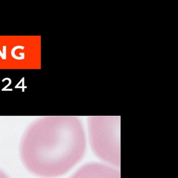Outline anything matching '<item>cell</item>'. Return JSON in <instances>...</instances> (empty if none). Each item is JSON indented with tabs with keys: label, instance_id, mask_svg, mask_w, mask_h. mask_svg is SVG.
Wrapping results in <instances>:
<instances>
[{
	"label": "cell",
	"instance_id": "obj_1",
	"mask_svg": "<svg viewBox=\"0 0 178 178\" xmlns=\"http://www.w3.org/2000/svg\"><path fill=\"white\" fill-rule=\"evenodd\" d=\"M86 138L81 121L75 117L45 120L27 130L21 155L26 168L36 175L52 178L68 172L81 159Z\"/></svg>",
	"mask_w": 178,
	"mask_h": 178
},
{
	"label": "cell",
	"instance_id": "obj_2",
	"mask_svg": "<svg viewBox=\"0 0 178 178\" xmlns=\"http://www.w3.org/2000/svg\"><path fill=\"white\" fill-rule=\"evenodd\" d=\"M91 146L100 159L120 166V117L91 116L88 119Z\"/></svg>",
	"mask_w": 178,
	"mask_h": 178
},
{
	"label": "cell",
	"instance_id": "obj_3",
	"mask_svg": "<svg viewBox=\"0 0 178 178\" xmlns=\"http://www.w3.org/2000/svg\"><path fill=\"white\" fill-rule=\"evenodd\" d=\"M70 178H120V173L110 166L89 163L81 167Z\"/></svg>",
	"mask_w": 178,
	"mask_h": 178
},
{
	"label": "cell",
	"instance_id": "obj_4",
	"mask_svg": "<svg viewBox=\"0 0 178 178\" xmlns=\"http://www.w3.org/2000/svg\"><path fill=\"white\" fill-rule=\"evenodd\" d=\"M17 49H22V50H23L24 49V46H15V47H14L12 50L11 51V54H12V56L14 59H15L16 60H23L25 59V53H23L22 54V56L21 57H19V56H16L15 55V52L16 50Z\"/></svg>",
	"mask_w": 178,
	"mask_h": 178
},
{
	"label": "cell",
	"instance_id": "obj_5",
	"mask_svg": "<svg viewBox=\"0 0 178 178\" xmlns=\"http://www.w3.org/2000/svg\"><path fill=\"white\" fill-rule=\"evenodd\" d=\"M3 52H2L0 50V56L3 60L6 59V46H4L3 47Z\"/></svg>",
	"mask_w": 178,
	"mask_h": 178
},
{
	"label": "cell",
	"instance_id": "obj_6",
	"mask_svg": "<svg viewBox=\"0 0 178 178\" xmlns=\"http://www.w3.org/2000/svg\"><path fill=\"white\" fill-rule=\"evenodd\" d=\"M8 79H9V84L7 85L5 87H4L3 88V89H2V91H4L5 89H7V88L9 87V86H10L11 84V83H12V81H11V79L9 78H8Z\"/></svg>",
	"mask_w": 178,
	"mask_h": 178
},
{
	"label": "cell",
	"instance_id": "obj_7",
	"mask_svg": "<svg viewBox=\"0 0 178 178\" xmlns=\"http://www.w3.org/2000/svg\"><path fill=\"white\" fill-rule=\"evenodd\" d=\"M0 178H8V177L4 172L0 170Z\"/></svg>",
	"mask_w": 178,
	"mask_h": 178
},
{
	"label": "cell",
	"instance_id": "obj_8",
	"mask_svg": "<svg viewBox=\"0 0 178 178\" xmlns=\"http://www.w3.org/2000/svg\"><path fill=\"white\" fill-rule=\"evenodd\" d=\"M24 78H25V77H22V79H21V81H19V83H18L16 85L15 87V88H16L18 86H19V85H20V84H21V83H22V80H23V79H24Z\"/></svg>",
	"mask_w": 178,
	"mask_h": 178
},
{
	"label": "cell",
	"instance_id": "obj_9",
	"mask_svg": "<svg viewBox=\"0 0 178 178\" xmlns=\"http://www.w3.org/2000/svg\"><path fill=\"white\" fill-rule=\"evenodd\" d=\"M4 91H13V89H5V90H4Z\"/></svg>",
	"mask_w": 178,
	"mask_h": 178
}]
</instances>
